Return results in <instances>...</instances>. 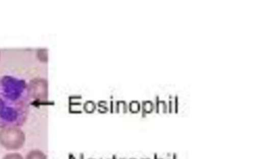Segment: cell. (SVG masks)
<instances>
[{"label":"cell","instance_id":"obj_1","mask_svg":"<svg viewBox=\"0 0 261 159\" xmlns=\"http://www.w3.org/2000/svg\"><path fill=\"white\" fill-rule=\"evenodd\" d=\"M29 83L18 77H0V129L23 126L31 107Z\"/></svg>","mask_w":261,"mask_h":159},{"label":"cell","instance_id":"obj_2","mask_svg":"<svg viewBox=\"0 0 261 159\" xmlns=\"http://www.w3.org/2000/svg\"><path fill=\"white\" fill-rule=\"evenodd\" d=\"M25 143V134L20 128L9 127L0 130V145L8 150H18Z\"/></svg>","mask_w":261,"mask_h":159},{"label":"cell","instance_id":"obj_3","mask_svg":"<svg viewBox=\"0 0 261 159\" xmlns=\"http://www.w3.org/2000/svg\"><path fill=\"white\" fill-rule=\"evenodd\" d=\"M29 89L31 98L36 101H45L48 96L47 80L41 77L32 79L29 82Z\"/></svg>","mask_w":261,"mask_h":159},{"label":"cell","instance_id":"obj_4","mask_svg":"<svg viewBox=\"0 0 261 159\" xmlns=\"http://www.w3.org/2000/svg\"><path fill=\"white\" fill-rule=\"evenodd\" d=\"M27 159H46V156L39 150H33L28 154Z\"/></svg>","mask_w":261,"mask_h":159},{"label":"cell","instance_id":"obj_5","mask_svg":"<svg viewBox=\"0 0 261 159\" xmlns=\"http://www.w3.org/2000/svg\"><path fill=\"white\" fill-rule=\"evenodd\" d=\"M4 159H23V157L19 153H9L4 157Z\"/></svg>","mask_w":261,"mask_h":159},{"label":"cell","instance_id":"obj_6","mask_svg":"<svg viewBox=\"0 0 261 159\" xmlns=\"http://www.w3.org/2000/svg\"><path fill=\"white\" fill-rule=\"evenodd\" d=\"M0 57H2V54H0Z\"/></svg>","mask_w":261,"mask_h":159}]
</instances>
